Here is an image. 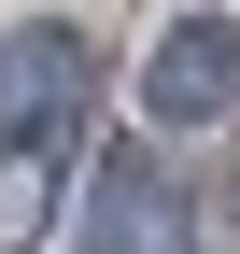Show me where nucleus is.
<instances>
[{"label":"nucleus","mask_w":240,"mask_h":254,"mask_svg":"<svg viewBox=\"0 0 240 254\" xmlns=\"http://www.w3.org/2000/svg\"><path fill=\"white\" fill-rule=\"evenodd\" d=\"M85 113H99V28H85V14H28V28H0V127L57 155Z\"/></svg>","instance_id":"nucleus-1"},{"label":"nucleus","mask_w":240,"mask_h":254,"mask_svg":"<svg viewBox=\"0 0 240 254\" xmlns=\"http://www.w3.org/2000/svg\"><path fill=\"white\" fill-rule=\"evenodd\" d=\"M141 127H240V14H170L141 43Z\"/></svg>","instance_id":"nucleus-2"},{"label":"nucleus","mask_w":240,"mask_h":254,"mask_svg":"<svg viewBox=\"0 0 240 254\" xmlns=\"http://www.w3.org/2000/svg\"><path fill=\"white\" fill-rule=\"evenodd\" d=\"M85 254H184V184L141 141L99 155V184H85Z\"/></svg>","instance_id":"nucleus-3"},{"label":"nucleus","mask_w":240,"mask_h":254,"mask_svg":"<svg viewBox=\"0 0 240 254\" xmlns=\"http://www.w3.org/2000/svg\"><path fill=\"white\" fill-rule=\"evenodd\" d=\"M57 226V155L43 141H0V254H28Z\"/></svg>","instance_id":"nucleus-4"}]
</instances>
